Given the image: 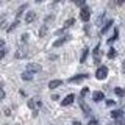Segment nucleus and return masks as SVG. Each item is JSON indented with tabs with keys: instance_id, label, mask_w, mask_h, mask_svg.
I'll use <instances>...</instances> for the list:
<instances>
[{
	"instance_id": "f257e3e1",
	"label": "nucleus",
	"mask_w": 125,
	"mask_h": 125,
	"mask_svg": "<svg viewBox=\"0 0 125 125\" xmlns=\"http://www.w3.org/2000/svg\"><path fill=\"white\" fill-rule=\"evenodd\" d=\"M106 77H108V67L106 66H100L95 72V78L97 80H105Z\"/></svg>"
},
{
	"instance_id": "f03ea898",
	"label": "nucleus",
	"mask_w": 125,
	"mask_h": 125,
	"mask_svg": "<svg viewBox=\"0 0 125 125\" xmlns=\"http://www.w3.org/2000/svg\"><path fill=\"white\" fill-rule=\"evenodd\" d=\"M80 19L83 22H88L89 19H91V10H89L88 6H83L81 8V11H80Z\"/></svg>"
},
{
	"instance_id": "7ed1b4c3",
	"label": "nucleus",
	"mask_w": 125,
	"mask_h": 125,
	"mask_svg": "<svg viewBox=\"0 0 125 125\" xmlns=\"http://www.w3.org/2000/svg\"><path fill=\"white\" fill-rule=\"evenodd\" d=\"M41 64H38V62H28L27 64V70L31 73H38V72H41Z\"/></svg>"
},
{
	"instance_id": "20e7f679",
	"label": "nucleus",
	"mask_w": 125,
	"mask_h": 125,
	"mask_svg": "<svg viewBox=\"0 0 125 125\" xmlns=\"http://www.w3.org/2000/svg\"><path fill=\"white\" fill-rule=\"evenodd\" d=\"M73 100H75V95H73V94H69V95H66L64 99H62L61 105H62V106H69V105L73 103Z\"/></svg>"
},
{
	"instance_id": "39448f33",
	"label": "nucleus",
	"mask_w": 125,
	"mask_h": 125,
	"mask_svg": "<svg viewBox=\"0 0 125 125\" xmlns=\"http://www.w3.org/2000/svg\"><path fill=\"white\" fill-rule=\"evenodd\" d=\"M88 77H89L88 73H80V75H75V77H72L69 81H70V83H78V81H83V80H86Z\"/></svg>"
},
{
	"instance_id": "423d86ee",
	"label": "nucleus",
	"mask_w": 125,
	"mask_h": 125,
	"mask_svg": "<svg viewBox=\"0 0 125 125\" xmlns=\"http://www.w3.org/2000/svg\"><path fill=\"white\" fill-rule=\"evenodd\" d=\"M34 19H36V13H34V11H28V13L25 14V22L27 23L34 22Z\"/></svg>"
},
{
	"instance_id": "0eeeda50",
	"label": "nucleus",
	"mask_w": 125,
	"mask_h": 125,
	"mask_svg": "<svg viewBox=\"0 0 125 125\" xmlns=\"http://www.w3.org/2000/svg\"><path fill=\"white\" fill-rule=\"evenodd\" d=\"M105 99V95H103V92L102 91H95L92 94V100L94 102H100V100H103Z\"/></svg>"
},
{
	"instance_id": "6e6552de",
	"label": "nucleus",
	"mask_w": 125,
	"mask_h": 125,
	"mask_svg": "<svg viewBox=\"0 0 125 125\" xmlns=\"http://www.w3.org/2000/svg\"><path fill=\"white\" fill-rule=\"evenodd\" d=\"M94 62H95V64L100 62V45H97L95 49H94Z\"/></svg>"
},
{
	"instance_id": "1a4fd4ad",
	"label": "nucleus",
	"mask_w": 125,
	"mask_h": 125,
	"mask_svg": "<svg viewBox=\"0 0 125 125\" xmlns=\"http://www.w3.org/2000/svg\"><path fill=\"white\" fill-rule=\"evenodd\" d=\"M61 84H62L61 80H52V81L49 83V88H50V89H56V88H60Z\"/></svg>"
},
{
	"instance_id": "9d476101",
	"label": "nucleus",
	"mask_w": 125,
	"mask_h": 125,
	"mask_svg": "<svg viewBox=\"0 0 125 125\" xmlns=\"http://www.w3.org/2000/svg\"><path fill=\"white\" fill-rule=\"evenodd\" d=\"M122 116H124L122 109H114V111H111V117H113V119H120Z\"/></svg>"
},
{
	"instance_id": "9b49d317",
	"label": "nucleus",
	"mask_w": 125,
	"mask_h": 125,
	"mask_svg": "<svg viewBox=\"0 0 125 125\" xmlns=\"http://www.w3.org/2000/svg\"><path fill=\"white\" fill-rule=\"evenodd\" d=\"M21 77H22V80H23V81H31V80H33V73L28 72V70H25V72H23Z\"/></svg>"
},
{
	"instance_id": "f8f14e48",
	"label": "nucleus",
	"mask_w": 125,
	"mask_h": 125,
	"mask_svg": "<svg viewBox=\"0 0 125 125\" xmlns=\"http://www.w3.org/2000/svg\"><path fill=\"white\" fill-rule=\"evenodd\" d=\"M69 39V36H64V38H60V39H56V41L53 42V47H61L62 44H64L66 41Z\"/></svg>"
},
{
	"instance_id": "ddd939ff",
	"label": "nucleus",
	"mask_w": 125,
	"mask_h": 125,
	"mask_svg": "<svg viewBox=\"0 0 125 125\" xmlns=\"http://www.w3.org/2000/svg\"><path fill=\"white\" fill-rule=\"evenodd\" d=\"M14 56L17 58V60H22V58H25V56H27V52H25V50H23V49H19L17 52L14 53Z\"/></svg>"
},
{
	"instance_id": "4468645a",
	"label": "nucleus",
	"mask_w": 125,
	"mask_h": 125,
	"mask_svg": "<svg viewBox=\"0 0 125 125\" xmlns=\"http://www.w3.org/2000/svg\"><path fill=\"white\" fill-rule=\"evenodd\" d=\"M111 27H113V21H108V22L103 25V28L100 30V33H102V34H105V33H106V31H108L109 28H111Z\"/></svg>"
},
{
	"instance_id": "2eb2a0df",
	"label": "nucleus",
	"mask_w": 125,
	"mask_h": 125,
	"mask_svg": "<svg viewBox=\"0 0 125 125\" xmlns=\"http://www.w3.org/2000/svg\"><path fill=\"white\" fill-rule=\"evenodd\" d=\"M88 55H89V49H84V50H83V53H81L80 62H84V61H86V58H88Z\"/></svg>"
},
{
	"instance_id": "dca6fc26",
	"label": "nucleus",
	"mask_w": 125,
	"mask_h": 125,
	"mask_svg": "<svg viewBox=\"0 0 125 125\" xmlns=\"http://www.w3.org/2000/svg\"><path fill=\"white\" fill-rule=\"evenodd\" d=\"M47 30H49V28H47V25H42L41 30H39V38H44L45 34H47Z\"/></svg>"
},
{
	"instance_id": "f3484780",
	"label": "nucleus",
	"mask_w": 125,
	"mask_h": 125,
	"mask_svg": "<svg viewBox=\"0 0 125 125\" xmlns=\"http://www.w3.org/2000/svg\"><path fill=\"white\" fill-rule=\"evenodd\" d=\"M25 8H27V5H22V6H19V10H17V13H16V17H21V16H22V13H23V11H25Z\"/></svg>"
},
{
	"instance_id": "a211bd4d",
	"label": "nucleus",
	"mask_w": 125,
	"mask_h": 125,
	"mask_svg": "<svg viewBox=\"0 0 125 125\" xmlns=\"http://www.w3.org/2000/svg\"><path fill=\"white\" fill-rule=\"evenodd\" d=\"M73 23H75V19H67V21H66V23H64V27H62V28H69V27H72Z\"/></svg>"
},
{
	"instance_id": "6ab92c4d",
	"label": "nucleus",
	"mask_w": 125,
	"mask_h": 125,
	"mask_svg": "<svg viewBox=\"0 0 125 125\" xmlns=\"http://www.w3.org/2000/svg\"><path fill=\"white\" fill-rule=\"evenodd\" d=\"M36 105H39V102H36L34 99H31V100H28V106L31 108V109H34L36 108Z\"/></svg>"
},
{
	"instance_id": "aec40b11",
	"label": "nucleus",
	"mask_w": 125,
	"mask_h": 125,
	"mask_svg": "<svg viewBox=\"0 0 125 125\" xmlns=\"http://www.w3.org/2000/svg\"><path fill=\"white\" fill-rule=\"evenodd\" d=\"M114 92H116L119 97H124V95H125V91H124L122 88H116V89H114Z\"/></svg>"
},
{
	"instance_id": "412c9836",
	"label": "nucleus",
	"mask_w": 125,
	"mask_h": 125,
	"mask_svg": "<svg viewBox=\"0 0 125 125\" xmlns=\"http://www.w3.org/2000/svg\"><path fill=\"white\" fill-rule=\"evenodd\" d=\"M80 105H81V108H83V111L86 113V114L91 111V109H89V106H86V105H84V102H83V100H80Z\"/></svg>"
},
{
	"instance_id": "4be33fe9",
	"label": "nucleus",
	"mask_w": 125,
	"mask_h": 125,
	"mask_svg": "<svg viewBox=\"0 0 125 125\" xmlns=\"http://www.w3.org/2000/svg\"><path fill=\"white\" fill-rule=\"evenodd\" d=\"M17 25H19V19H16V21H14L13 23H11V27L8 28V31H13V30H14V28H16Z\"/></svg>"
},
{
	"instance_id": "5701e85b",
	"label": "nucleus",
	"mask_w": 125,
	"mask_h": 125,
	"mask_svg": "<svg viewBox=\"0 0 125 125\" xmlns=\"http://www.w3.org/2000/svg\"><path fill=\"white\" fill-rule=\"evenodd\" d=\"M116 39H117V30L114 31V36H113V38H109V39H108V44H113V42H114V41H116Z\"/></svg>"
},
{
	"instance_id": "b1692460",
	"label": "nucleus",
	"mask_w": 125,
	"mask_h": 125,
	"mask_svg": "<svg viewBox=\"0 0 125 125\" xmlns=\"http://www.w3.org/2000/svg\"><path fill=\"white\" fill-rule=\"evenodd\" d=\"M114 56H116V50H114V49H111V50L108 52V58H111V60H113Z\"/></svg>"
},
{
	"instance_id": "393cba45",
	"label": "nucleus",
	"mask_w": 125,
	"mask_h": 125,
	"mask_svg": "<svg viewBox=\"0 0 125 125\" xmlns=\"http://www.w3.org/2000/svg\"><path fill=\"white\" fill-rule=\"evenodd\" d=\"M116 125H125V119L120 117V119H116Z\"/></svg>"
},
{
	"instance_id": "a878e982",
	"label": "nucleus",
	"mask_w": 125,
	"mask_h": 125,
	"mask_svg": "<svg viewBox=\"0 0 125 125\" xmlns=\"http://www.w3.org/2000/svg\"><path fill=\"white\" fill-rule=\"evenodd\" d=\"M75 5L81 6V8H83V6H86V5H84V0H75Z\"/></svg>"
},
{
	"instance_id": "bb28decb",
	"label": "nucleus",
	"mask_w": 125,
	"mask_h": 125,
	"mask_svg": "<svg viewBox=\"0 0 125 125\" xmlns=\"http://www.w3.org/2000/svg\"><path fill=\"white\" fill-rule=\"evenodd\" d=\"M53 19H55V16H53V14H50V16H47V17H45V23H49V22H52V21H53Z\"/></svg>"
},
{
	"instance_id": "cd10ccee",
	"label": "nucleus",
	"mask_w": 125,
	"mask_h": 125,
	"mask_svg": "<svg viewBox=\"0 0 125 125\" xmlns=\"http://www.w3.org/2000/svg\"><path fill=\"white\" fill-rule=\"evenodd\" d=\"M86 94H89V88H83V89H81V97H84Z\"/></svg>"
},
{
	"instance_id": "c85d7f7f",
	"label": "nucleus",
	"mask_w": 125,
	"mask_h": 125,
	"mask_svg": "<svg viewBox=\"0 0 125 125\" xmlns=\"http://www.w3.org/2000/svg\"><path fill=\"white\" fill-rule=\"evenodd\" d=\"M21 41H22V42H27V41H28V34H27V33L22 34V36H21Z\"/></svg>"
},
{
	"instance_id": "c756f323",
	"label": "nucleus",
	"mask_w": 125,
	"mask_h": 125,
	"mask_svg": "<svg viewBox=\"0 0 125 125\" xmlns=\"http://www.w3.org/2000/svg\"><path fill=\"white\" fill-rule=\"evenodd\" d=\"M106 105H108V106H114V100H106Z\"/></svg>"
},
{
	"instance_id": "7c9ffc66",
	"label": "nucleus",
	"mask_w": 125,
	"mask_h": 125,
	"mask_svg": "<svg viewBox=\"0 0 125 125\" xmlns=\"http://www.w3.org/2000/svg\"><path fill=\"white\" fill-rule=\"evenodd\" d=\"M3 113H5L6 116H11V109L10 108H5V109H3Z\"/></svg>"
},
{
	"instance_id": "2f4dec72",
	"label": "nucleus",
	"mask_w": 125,
	"mask_h": 125,
	"mask_svg": "<svg viewBox=\"0 0 125 125\" xmlns=\"http://www.w3.org/2000/svg\"><path fill=\"white\" fill-rule=\"evenodd\" d=\"M89 125H99V122H97V120H95V119H92V120H91V122H89Z\"/></svg>"
},
{
	"instance_id": "473e14b6",
	"label": "nucleus",
	"mask_w": 125,
	"mask_h": 125,
	"mask_svg": "<svg viewBox=\"0 0 125 125\" xmlns=\"http://www.w3.org/2000/svg\"><path fill=\"white\" fill-rule=\"evenodd\" d=\"M0 97H2V99H5V91H3V88H2V92H0Z\"/></svg>"
},
{
	"instance_id": "72a5a7b5",
	"label": "nucleus",
	"mask_w": 125,
	"mask_h": 125,
	"mask_svg": "<svg viewBox=\"0 0 125 125\" xmlns=\"http://www.w3.org/2000/svg\"><path fill=\"white\" fill-rule=\"evenodd\" d=\"M124 2L125 0H117V5H124Z\"/></svg>"
},
{
	"instance_id": "f704fd0d",
	"label": "nucleus",
	"mask_w": 125,
	"mask_h": 125,
	"mask_svg": "<svg viewBox=\"0 0 125 125\" xmlns=\"http://www.w3.org/2000/svg\"><path fill=\"white\" fill-rule=\"evenodd\" d=\"M72 125H81V124H80V122H73Z\"/></svg>"
},
{
	"instance_id": "c9c22d12",
	"label": "nucleus",
	"mask_w": 125,
	"mask_h": 125,
	"mask_svg": "<svg viewBox=\"0 0 125 125\" xmlns=\"http://www.w3.org/2000/svg\"><path fill=\"white\" fill-rule=\"evenodd\" d=\"M36 2H38V3H41V2H44V0H36Z\"/></svg>"
},
{
	"instance_id": "e433bc0d",
	"label": "nucleus",
	"mask_w": 125,
	"mask_h": 125,
	"mask_svg": "<svg viewBox=\"0 0 125 125\" xmlns=\"http://www.w3.org/2000/svg\"><path fill=\"white\" fill-rule=\"evenodd\" d=\"M55 2H60V0H55Z\"/></svg>"
}]
</instances>
